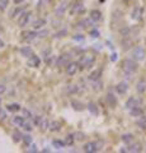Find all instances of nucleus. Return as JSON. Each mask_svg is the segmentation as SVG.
Instances as JSON below:
<instances>
[{
	"mask_svg": "<svg viewBox=\"0 0 146 153\" xmlns=\"http://www.w3.org/2000/svg\"><path fill=\"white\" fill-rule=\"evenodd\" d=\"M137 66H139L137 63H136L135 60H132V59H126L123 63H122V68H123L125 73L127 75L136 73V71H137Z\"/></svg>",
	"mask_w": 146,
	"mask_h": 153,
	"instance_id": "f257e3e1",
	"label": "nucleus"
},
{
	"mask_svg": "<svg viewBox=\"0 0 146 153\" xmlns=\"http://www.w3.org/2000/svg\"><path fill=\"white\" fill-rule=\"evenodd\" d=\"M132 57H134L135 61H142V60H145L146 52H145V50H144V47L136 46L135 49L132 50Z\"/></svg>",
	"mask_w": 146,
	"mask_h": 153,
	"instance_id": "f03ea898",
	"label": "nucleus"
},
{
	"mask_svg": "<svg viewBox=\"0 0 146 153\" xmlns=\"http://www.w3.org/2000/svg\"><path fill=\"white\" fill-rule=\"evenodd\" d=\"M94 61H95L94 56L85 55V56H83L81 59H80V65H81L83 68H85V69H90L92 66L94 65Z\"/></svg>",
	"mask_w": 146,
	"mask_h": 153,
	"instance_id": "7ed1b4c3",
	"label": "nucleus"
},
{
	"mask_svg": "<svg viewBox=\"0 0 146 153\" xmlns=\"http://www.w3.org/2000/svg\"><path fill=\"white\" fill-rule=\"evenodd\" d=\"M102 147V143L99 142H89L84 146V152H88V153H94V152H98Z\"/></svg>",
	"mask_w": 146,
	"mask_h": 153,
	"instance_id": "20e7f679",
	"label": "nucleus"
},
{
	"mask_svg": "<svg viewBox=\"0 0 146 153\" xmlns=\"http://www.w3.org/2000/svg\"><path fill=\"white\" fill-rule=\"evenodd\" d=\"M31 19V13L29 12H23L21 13V17L18 18V25L19 27H26Z\"/></svg>",
	"mask_w": 146,
	"mask_h": 153,
	"instance_id": "39448f33",
	"label": "nucleus"
},
{
	"mask_svg": "<svg viewBox=\"0 0 146 153\" xmlns=\"http://www.w3.org/2000/svg\"><path fill=\"white\" fill-rule=\"evenodd\" d=\"M67 7H69V1H67V0L61 1L57 5V8H56V16H57V17H62L65 14V12H66Z\"/></svg>",
	"mask_w": 146,
	"mask_h": 153,
	"instance_id": "423d86ee",
	"label": "nucleus"
},
{
	"mask_svg": "<svg viewBox=\"0 0 146 153\" xmlns=\"http://www.w3.org/2000/svg\"><path fill=\"white\" fill-rule=\"evenodd\" d=\"M78 68H79V64L78 63H74V61H71V63H69L66 65V74L73 76L78 73Z\"/></svg>",
	"mask_w": 146,
	"mask_h": 153,
	"instance_id": "0eeeda50",
	"label": "nucleus"
},
{
	"mask_svg": "<svg viewBox=\"0 0 146 153\" xmlns=\"http://www.w3.org/2000/svg\"><path fill=\"white\" fill-rule=\"evenodd\" d=\"M142 105V100L141 98H136V97H130L128 101L126 102V107L127 108H132L135 106H141Z\"/></svg>",
	"mask_w": 146,
	"mask_h": 153,
	"instance_id": "6e6552de",
	"label": "nucleus"
},
{
	"mask_svg": "<svg viewBox=\"0 0 146 153\" xmlns=\"http://www.w3.org/2000/svg\"><path fill=\"white\" fill-rule=\"evenodd\" d=\"M84 12H85V7H84L81 3H78V4H75V5H73L71 10H70V13H71L73 16H75V14H83Z\"/></svg>",
	"mask_w": 146,
	"mask_h": 153,
	"instance_id": "1a4fd4ad",
	"label": "nucleus"
},
{
	"mask_svg": "<svg viewBox=\"0 0 146 153\" xmlns=\"http://www.w3.org/2000/svg\"><path fill=\"white\" fill-rule=\"evenodd\" d=\"M40 64H41V59L37 55L33 54L32 56L28 57V65L32 66V68H37V66H40Z\"/></svg>",
	"mask_w": 146,
	"mask_h": 153,
	"instance_id": "9d476101",
	"label": "nucleus"
},
{
	"mask_svg": "<svg viewBox=\"0 0 146 153\" xmlns=\"http://www.w3.org/2000/svg\"><path fill=\"white\" fill-rule=\"evenodd\" d=\"M116 91H117V93H120V94H125L127 91H128V83L127 82H120L116 85Z\"/></svg>",
	"mask_w": 146,
	"mask_h": 153,
	"instance_id": "9b49d317",
	"label": "nucleus"
},
{
	"mask_svg": "<svg viewBox=\"0 0 146 153\" xmlns=\"http://www.w3.org/2000/svg\"><path fill=\"white\" fill-rule=\"evenodd\" d=\"M130 114L132 115L134 117H140L144 115V108L141 106H135L132 108H130Z\"/></svg>",
	"mask_w": 146,
	"mask_h": 153,
	"instance_id": "f8f14e48",
	"label": "nucleus"
},
{
	"mask_svg": "<svg viewBox=\"0 0 146 153\" xmlns=\"http://www.w3.org/2000/svg\"><path fill=\"white\" fill-rule=\"evenodd\" d=\"M71 59V56L70 55H61L59 56L57 61H56V65L57 66H62V65H67L69 64V60Z\"/></svg>",
	"mask_w": 146,
	"mask_h": 153,
	"instance_id": "ddd939ff",
	"label": "nucleus"
},
{
	"mask_svg": "<svg viewBox=\"0 0 146 153\" xmlns=\"http://www.w3.org/2000/svg\"><path fill=\"white\" fill-rule=\"evenodd\" d=\"M141 16H142V8H139V7H136L132 10V13H131V18L135 19V21L141 19Z\"/></svg>",
	"mask_w": 146,
	"mask_h": 153,
	"instance_id": "4468645a",
	"label": "nucleus"
},
{
	"mask_svg": "<svg viewBox=\"0 0 146 153\" xmlns=\"http://www.w3.org/2000/svg\"><path fill=\"white\" fill-rule=\"evenodd\" d=\"M23 38L27 41H32V40H34L36 37H38V33L37 32H33V31H28V32H24L23 33Z\"/></svg>",
	"mask_w": 146,
	"mask_h": 153,
	"instance_id": "2eb2a0df",
	"label": "nucleus"
},
{
	"mask_svg": "<svg viewBox=\"0 0 146 153\" xmlns=\"http://www.w3.org/2000/svg\"><path fill=\"white\" fill-rule=\"evenodd\" d=\"M90 19L93 22H99L102 21V13L99 10H97V9H94V10L90 12Z\"/></svg>",
	"mask_w": 146,
	"mask_h": 153,
	"instance_id": "dca6fc26",
	"label": "nucleus"
},
{
	"mask_svg": "<svg viewBox=\"0 0 146 153\" xmlns=\"http://www.w3.org/2000/svg\"><path fill=\"white\" fill-rule=\"evenodd\" d=\"M21 54H22V56H24V57H29V56L33 55L34 52L29 46H24V47H22L21 49Z\"/></svg>",
	"mask_w": 146,
	"mask_h": 153,
	"instance_id": "f3484780",
	"label": "nucleus"
},
{
	"mask_svg": "<svg viewBox=\"0 0 146 153\" xmlns=\"http://www.w3.org/2000/svg\"><path fill=\"white\" fill-rule=\"evenodd\" d=\"M106 101H107V103L109 105V106H116L117 98L114 97V94H113V93H107V96H106Z\"/></svg>",
	"mask_w": 146,
	"mask_h": 153,
	"instance_id": "a211bd4d",
	"label": "nucleus"
},
{
	"mask_svg": "<svg viewBox=\"0 0 146 153\" xmlns=\"http://www.w3.org/2000/svg\"><path fill=\"white\" fill-rule=\"evenodd\" d=\"M71 106H73L74 110H76V111H83V110L87 107L84 103H81L80 101H75V100H74V101H71Z\"/></svg>",
	"mask_w": 146,
	"mask_h": 153,
	"instance_id": "6ab92c4d",
	"label": "nucleus"
},
{
	"mask_svg": "<svg viewBox=\"0 0 146 153\" xmlns=\"http://www.w3.org/2000/svg\"><path fill=\"white\" fill-rule=\"evenodd\" d=\"M127 152H141V146L139 143H130L128 148H127Z\"/></svg>",
	"mask_w": 146,
	"mask_h": 153,
	"instance_id": "aec40b11",
	"label": "nucleus"
},
{
	"mask_svg": "<svg viewBox=\"0 0 146 153\" xmlns=\"http://www.w3.org/2000/svg\"><path fill=\"white\" fill-rule=\"evenodd\" d=\"M43 26H46V19L40 18V19H37V21L33 22V28L34 30H41Z\"/></svg>",
	"mask_w": 146,
	"mask_h": 153,
	"instance_id": "412c9836",
	"label": "nucleus"
},
{
	"mask_svg": "<svg viewBox=\"0 0 146 153\" xmlns=\"http://www.w3.org/2000/svg\"><path fill=\"white\" fill-rule=\"evenodd\" d=\"M87 107H88V110H89V111H90L93 115H99V110H98V106H97V105L94 103V102H89Z\"/></svg>",
	"mask_w": 146,
	"mask_h": 153,
	"instance_id": "4be33fe9",
	"label": "nucleus"
},
{
	"mask_svg": "<svg viewBox=\"0 0 146 153\" xmlns=\"http://www.w3.org/2000/svg\"><path fill=\"white\" fill-rule=\"evenodd\" d=\"M136 91H137L139 93H145L146 92V80L139 82L137 85H136Z\"/></svg>",
	"mask_w": 146,
	"mask_h": 153,
	"instance_id": "5701e85b",
	"label": "nucleus"
},
{
	"mask_svg": "<svg viewBox=\"0 0 146 153\" xmlns=\"http://www.w3.org/2000/svg\"><path fill=\"white\" fill-rule=\"evenodd\" d=\"M48 129H50L51 131H59L60 129H61V124L59 121H52V123H50Z\"/></svg>",
	"mask_w": 146,
	"mask_h": 153,
	"instance_id": "b1692460",
	"label": "nucleus"
},
{
	"mask_svg": "<svg viewBox=\"0 0 146 153\" xmlns=\"http://www.w3.org/2000/svg\"><path fill=\"white\" fill-rule=\"evenodd\" d=\"M7 110L8 111H12V112H17L21 110V105L19 103H10L7 106Z\"/></svg>",
	"mask_w": 146,
	"mask_h": 153,
	"instance_id": "393cba45",
	"label": "nucleus"
},
{
	"mask_svg": "<svg viewBox=\"0 0 146 153\" xmlns=\"http://www.w3.org/2000/svg\"><path fill=\"white\" fill-rule=\"evenodd\" d=\"M122 142L126 143V144H130V143L134 142V135L132 134H123L122 135Z\"/></svg>",
	"mask_w": 146,
	"mask_h": 153,
	"instance_id": "a878e982",
	"label": "nucleus"
},
{
	"mask_svg": "<svg viewBox=\"0 0 146 153\" xmlns=\"http://www.w3.org/2000/svg\"><path fill=\"white\" fill-rule=\"evenodd\" d=\"M13 123H14V124H15V125H17V126H22V125H23V124H24V123H26V119H24V117H23V116H15V117H14V119H13Z\"/></svg>",
	"mask_w": 146,
	"mask_h": 153,
	"instance_id": "bb28decb",
	"label": "nucleus"
},
{
	"mask_svg": "<svg viewBox=\"0 0 146 153\" xmlns=\"http://www.w3.org/2000/svg\"><path fill=\"white\" fill-rule=\"evenodd\" d=\"M52 146H54L55 148H57V149H61V148H64V147H65V143H64L62 140L55 139V140L52 142Z\"/></svg>",
	"mask_w": 146,
	"mask_h": 153,
	"instance_id": "cd10ccee",
	"label": "nucleus"
},
{
	"mask_svg": "<svg viewBox=\"0 0 146 153\" xmlns=\"http://www.w3.org/2000/svg\"><path fill=\"white\" fill-rule=\"evenodd\" d=\"M74 140H75V138L73 134H70V135H67L66 138H65V144H67V146H73L74 144Z\"/></svg>",
	"mask_w": 146,
	"mask_h": 153,
	"instance_id": "c85d7f7f",
	"label": "nucleus"
},
{
	"mask_svg": "<svg viewBox=\"0 0 146 153\" xmlns=\"http://www.w3.org/2000/svg\"><path fill=\"white\" fill-rule=\"evenodd\" d=\"M99 76H101V71L95 70V71H93V73L89 75V79H90V80H98V79H99Z\"/></svg>",
	"mask_w": 146,
	"mask_h": 153,
	"instance_id": "c756f323",
	"label": "nucleus"
},
{
	"mask_svg": "<svg viewBox=\"0 0 146 153\" xmlns=\"http://www.w3.org/2000/svg\"><path fill=\"white\" fill-rule=\"evenodd\" d=\"M38 125L41 126V129H42V130H47V129H48L50 123L47 121V120H41V123L38 124Z\"/></svg>",
	"mask_w": 146,
	"mask_h": 153,
	"instance_id": "7c9ffc66",
	"label": "nucleus"
},
{
	"mask_svg": "<svg viewBox=\"0 0 146 153\" xmlns=\"http://www.w3.org/2000/svg\"><path fill=\"white\" fill-rule=\"evenodd\" d=\"M67 92L69 93H76V92H79V85H69V87H67Z\"/></svg>",
	"mask_w": 146,
	"mask_h": 153,
	"instance_id": "2f4dec72",
	"label": "nucleus"
},
{
	"mask_svg": "<svg viewBox=\"0 0 146 153\" xmlns=\"http://www.w3.org/2000/svg\"><path fill=\"white\" fill-rule=\"evenodd\" d=\"M51 1H52V0H40V1H38V8L41 9V8H43L46 5H48Z\"/></svg>",
	"mask_w": 146,
	"mask_h": 153,
	"instance_id": "473e14b6",
	"label": "nucleus"
},
{
	"mask_svg": "<svg viewBox=\"0 0 146 153\" xmlns=\"http://www.w3.org/2000/svg\"><path fill=\"white\" fill-rule=\"evenodd\" d=\"M8 0H0V10H5L8 7Z\"/></svg>",
	"mask_w": 146,
	"mask_h": 153,
	"instance_id": "72a5a7b5",
	"label": "nucleus"
},
{
	"mask_svg": "<svg viewBox=\"0 0 146 153\" xmlns=\"http://www.w3.org/2000/svg\"><path fill=\"white\" fill-rule=\"evenodd\" d=\"M22 138H23V142H24L26 144H31L32 143V137L31 135H23Z\"/></svg>",
	"mask_w": 146,
	"mask_h": 153,
	"instance_id": "f704fd0d",
	"label": "nucleus"
},
{
	"mask_svg": "<svg viewBox=\"0 0 146 153\" xmlns=\"http://www.w3.org/2000/svg\"><path fill=\"white\" fill-rule=\"evenodd\" d=\"M74 137H75V139H78V140H83L84 137H85V134L84 133H76Z\"/></svg>",
	"mask_w": 146,
	"mask_h": 153,
	"instance_id": "c9c22d12",
	"label": "nucleus"
},
{
	"mask_svg": "<svg viewBox=\"0 0 146 153\" xmlns=\"http://www.w3.org/2000/svg\"><path fill=\"white\" fill-rule=\"evenodd\" d=\"M22 128L24 129V130H27V131H31V130H32V125H31V124H28V123H24V124H23Z\"/></svg>",
	"mask_w": 146,
	"mask_h": 153,
	"instance_id": "e433bc0d",
	"label": "nucleus"
},
{
	"mask_svg": "<svg viewBox=\"0 0 146 153\" xmlns=\"http://www.w3.org/2000/svg\"><path fill=\"white\" fill-rule=\"evenodd\" d=\"M13 138H14V140H15V142H19V140H21V138H22V135L17 131V133H14V134H13Z\"/></svg>",
	"mask_w": 146,
	"mask_h": 153,
	"instance_id": "4c0bfd02",
	"label": "nucleus"
},
{
	"mask_svg": "<svg viewBox=\"0 0 146 153\" xmlns=\"http://www.w3.org/2000/svg\"><path fill=\"white\" fill-rule=\"evenodd\" d=\"M19 13H23V9H22V8H18V9H15L14 12H12V17H15L17 14H19Z\"/></svg>",
	"mask_w": 146,
	"mask_h": 153,
	"instance_id": "58836bf2",
	"label": "nucleus"
},
{
	"mask_svg": "<svg viewBox=\"0 0 146 153\" xmlns=\"http://www.w3.org/2000/svg\"><path fill=\"white\" fill-rule=\"evenodd\" d=\"M66 30H64V31H61V32H59V33H56V36L55 37H64V35H66Z\"/></svg>",
	"mask_w": 146,
	"mask_h": 153,
	"instance_id": "ea45409f",
	"label": "nucleus"
},
{
	"mask_svg": "<svg viewBox=\"0 0 146 153\" xmlns=\"http://www.w3.org/2000/svg\"><path fill=\"white\" fill-rule=\"evenodd\" d=\"M23 114H24L26 117H32V115H31V112L28 111V110H23ZM24 116H23V117H24Z\"/></svg>",
	"mask_w": 146,
	"mask_h": 153,
	"instance_id": "a19ab883",
	"label": "nucleus"
},
{
	"mask_svg": "<svg viewBox=\"0 0 146 153\" xmlns=\"http://www.w3.org/2000/svg\"><path fill=\"white\" fill-rule=\"evenodd\" d=\"M41 120H42V119L40 116H34V124H36V125H38V124L41 123Z\"/></svg>",
	"mask_w": 146,
	"mask_h": 153,
	"instance_id": "79ce46f5",
	"label": "nucleus"
},
{
	"mask_svg": "<svg viewBox=\"0 0 146 153\" xmlns=\"http://www.w3.org/2000/svg\"><path fill=\"white\" fill-rule=\"evenodd\" d=\"M90 35H92L93 37H98V36H99V32H98V31H92Z\"/></svg>",
	"mask_w": 146,
	"mask_h": 153,
	"instance_id": "37998d69",
	"label": "nucleus"
},
{
	"mask_svg": "<svg viewBox=\"0 0 146 153\" xmlns=\"http://www.w3.org/2000/svg\"><path fill=\"white\" fill-rule=\"evenodd\" d=\"M37 151H38V149H37V147H36V146H32L29 149H28V152H37Z\"/></svg>",
	"mask_w": 146,
	"mask_h": 153,
	"instance_id": "c03bdc74",
	"label": "nucleus"
},
{
	"mask_svg": "<svg viewBox=\"0 0 146 153\" xmlns=\"http://www.w3.org/2000/svg\"><path fill=\"white\" fill-rule=\"evenodd\" d=\"M4 92H5V85L0 84V94H3Z\"/></svg>",
	"mask_w": 146,
	"mask_h": 153,
	"instance_id": "a18cd8bd",
	"label": "nucleus"
},
{
	"mask_svg": "<svg viewBox=\"0 0 146 153\" xmlns=\"http://www.w3.org/2000/svg\"><path fill=\"white\" fill-rule=\"evenodd\" d=\"M74 40H75V41H78V40L81 41V40H84V37H81L80 35H76V36H74Z\"/></svg>",
	"mask_w": 146,
	"mask_h": 153,
	"instance_id": "49530a36",
	"label": "nucleus"
},
{
	"mask_svg": "<svg viewBox=\"0 0 146 153\" xmlns=\"http://www.w3.org/2000/svg\"><path fill=\"white\" fill-rule=\"evenodd\" d=\"M0 119H5V114L3 111H0Z\"/></svg>",
	"mask_w": 146,
	"mask_h": 153,
	"instance_id": "de8ad7c7",
	"label": "nucleus"
},
{
	"mask_svg": "<svg viewBox=\"0 0 146 153\" xmlns=\"http://www.w3.org/2000/svg\"><path fill=\"white\" fill-rule=\"evenodd\" d=\"M116 54H112V57H111V59H112V61H116Z\"/></svg>",
	"mask_w": 146,
	"mask_h": 153,
	"instance_id": "09e8293b",
	"label": "nucleus"
},
{
	"mask_svg": "<svg viewBox=\"0 0 146 153\" xmlns=\"http://www.w3.org/2000/svg\"><path fill=\"white\" fill-rule=\"evenodd\" d=\"M23 1H24V0H14V3L15 4H19V3H23Z\"/></svg>",
	"mask_w": 146,
	"mask_h": 153,
	"instance_id": "8fccbe9b",
	"label": "nucleus"
},
{
	"mask_svg": "<svg viewBox=\"0 0 146 153\" xmlns=\"http://www.w3.org/2000/svg\"><path fill=\"white\" fill-rule=\"evenodd\" d=\"M4 46V42H3V40H0V47H3Z\"/></svg>",
	"mask_w": 146,
	"mask_h": 153,
	"instance_id": "3c124183",
	"label": "nucleus"
},
{
	"mask_svg": "<svg viewBox=\"0 0 146 153\" xmlns=\"http://www.w3.org/2000/svg\"><path fill=\"white\" fill-rule=\"evenodd\" d=\"M0 31H1V28H0Z\"/></svg>",
	"mask_w": 146,
	"mask_h": 153,
	"instance_id": "603ef678",
	"label": "nucleus"
}]
</instances>
